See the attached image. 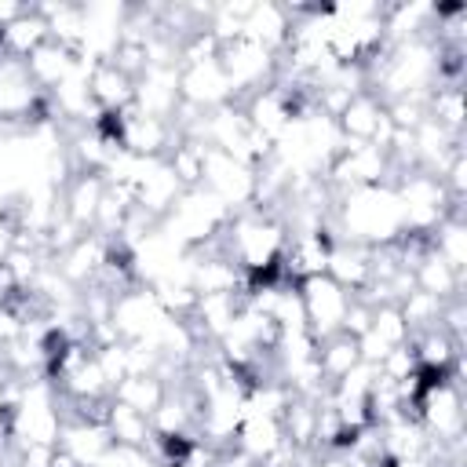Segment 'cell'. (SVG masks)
I'll use <instances>...</instances> for the list:
<instances>
[{
  "mask_svg": "<svg viewBox=\"0 0 467 467\" xmlns=\"http://www.w3.org/2000/svg\"><path fill=\"white\" fill-rule=\"evenodd\" d=\"M463 274H456L449 263H441L431 248L412 263V285L420 288V292H427V296H434V299H441V303H449V299H456V296H463Z\"/></svg>",
  "mask_w": 467,
  "mask_h": 467,
  "instance_id": "24",
  "label": "cell"
},
{
  "mask_svg": "<svg viewBox=\"0 0 467 467\" xmlns=\"http://www.w3.org/2000/svg\"><path fill=\"white\" fill-rule=\"evenodd\" d=\"M109 445H113V438H109V431H106L102 420H80V416H66V420H62L58 449H62L77 467H91Z\"/></svg>",
  "mask_w": 467,
  "mask_h": 467,
  "instance_id": "18",
  "label": "cell"
},
{
  "mask_svg": "<svg viewBox=\"0 0 467 467\" xmlns=\"http://www.w3.org/2000/svg\"><path fill=\"white\" fill-rule=\"evenodd\" d=\"M321 179L328 182L332 193L387 186L390 182V157H387V150H379L372 142H343V150L328 161Z\"/></svg>",
  "mask_w": 467,
  "mask_h": 467,
  "instance_id": "6",
  "label": "cell"
},
{
  "mask_svg": "<svg viewBox=\"0 0 467 467\" xmlns=\"http://www.w3.org/2000/svg\"><path fill=\"white\" fill-rule=\"evenodd\" d=\"M314 358H317V368H321V376L328 379V387H332L336 379H343V376L361 361V354H358V339H350V336H343V332L321 339Z\"/></svg>",
  "mask_w": 467,
  "mask_h": 467,
  "instance_id": "30",
  "label": "cell"
},
{
  "mask_svg": "<svg viewBox=\"0 0 467 467\" xmlns=\"http://www.w3.org/2000/svg\"><path fill=\"white\" fill-rule=\"evenodd\" d=\"M427 248H431L441 263H449L456 274L467 277V215H445V219L431 230Z\"/></svg>",
  "mask_w": 467,
  "mask_h": 467,
  "instance_id": "26",
  "label": "cell"
},
{
  "mask_svg": "<svg viewBox=\"0 0 467 467\" xmlns=\"http://www.w3.org/2000/svg\"><path fill=\"white\" fill-rule=\"evenodd\" d=\"M219 69H223V77L230 84L234 102H244L252 91L274 84V77H277V55H270L266 47H259L248 36H237V40H230V44L219 47Z\"/></svg>",
  "mask_w": 467,
  "mask_h": 467,
  "instance_id": "5",
  "label": "cell"
},
{
  "mask_svg": "<svg viewBox=\"0 0 467 467\" xmlns=\"http://www.w3.org/2000/svg\"><path fill=\"white\" fill-rule=\"evenodd\" d=\"M310 467H354L343 452H321V456H314V463Z\"/></svg>",
  "mask_w": 467,
  "mask_h": 467,
  "instance_id": "41",
  "label": "cell"
},
{
  "mask_svg": "<svg viewBox=\"0 0 467 467\" xmlns=\"http://www.w3.org/2000/svg\"><path fill=\"white\" fill-rule=\"evenodd\" d=\"M412 350H416L420 372H427V376H449L456 368V361L463 358V347L441 328H427V332L412 336Z\"/></svg>",
  "mask_w": 467,
  "mask_h": 467,
  "instance_id": "25",
  "label": "cell"
},
{
  "mask_svg": "<svg viewBox=\"0 0 467 467\" xmlns=\"http://www.w3.org/2000/svg\"><path fill=\"white\" fill-rule=\"evenodd\" d=\"M303 102H310V95H303V91H296V88L274 80V84L252 91V95H248L244 102H237V106L244 109V120H248L252 131H259V135H266L270 142H277V139L285 135V128L296 120V113H299Z\"/></svg>",
  "mask_w": 467,
  "mask_h": 467,
  "instance_id": "9",
  "label": "cell"
},
{
  "mask_svg": "<svg viewBox=\"0 0 467 467\" xmlns=\"http://www.w3.org/2000/svg\"><path fill=\"white\" fill-rule=\"evenodd\" d=\"M299 292V303H303V317H306V332L314 336V343L328 339L339 332L343 325V314L350 306V292L343 285H336L328 274H314V277H303L296 285Z\"/></svg>",
  "mask_w": 467,
  "mask_h": 467,
  "instance_id": "8",
  "label": "cell"
},
{
  "mask_svg": "<svg viewBox=\"0 0 467 467\" xmlns=\"http://www.w3.org/2000/svg\"><path fill=\"white\" fill-rule=\"evenodd\" d=\"M44 40H51V36H47V22H44V15L36 11V4H26V11L0 33V55L26 62Z\"/></svg>",
  "mask_w": 467,
  "mask_h": 467,
  "instance_id": "23",
  "label": "cell"
},
{
  "mask_svg": "<svg viewBox=\"0 0 467 467\" xmlns=\"http://www.w3.org/2000/svg\"><path fill=\"white\" fill-rule=\"evenodd\" d=\"M131 186H135V208L146 212L157 223L171 212V204L182 193V182L175 179V171L168 168V161H142L139 164V175L131 179Z\"/></svg>",
  "mask_w": 467,
  "mask_h": 467,
  "instance_id": "13",
  "label": "cell"
},
{
  "mask_svg": "<svg viewBox=\"0 0 467 467\" xmlns=\"http://www.w3.org/2000/svg\"><path fill=\"white\" fill-rule=\"evenodd\" d=\"M22 11H26V4H18V0H0V33H4Z\"/></svg>",
  "mask_w": 467,
  "mask_h": 467,
  "instance_id": "40",
  "label": "cell"
},
{
  "mask_svg": "<svg viewBox=\"0 0 467 467\" xmlns=\"http://www.w3.org/2000/svg\"><path fill=\"white\" fill-rule=\"evenodd\" d=\"M325 274H328L336 285H343L350 296L365 292V288L372 285V248L354 244V241H332V244H328Z\"/></svg>",
  "mask_w": 467,
  "mask_h": 467,
  "instance_id": "17",
  "label": "cell"
},
{
  "mask_svg": "<svg viewBox=\"0 0 467 467\" xmlns=\"http://www.w3.org/2000/svg\"><path fill=\"white\" fill-rule=\"evenodd\" d=\"M164 394H168V383L161 376L146 372V376H124L113 387L109 398L120 401V405H128V409H135V412H142V416H153V409L164 401Z\"/></svg>",
  "mask_w": 467,
  "mask_h": 467,
  "instance_id": "29",
  "label": "cell"
},
{
  "mask_svg": "<svg viewBox=\"0 0 467 467\" xmlns=\"http://www.w3.org/2000/svg\"><path fill=\"white\" fill-rule=\"evenodd\" d=\"M164 317L168 314L161 310V303L150 292V285H128L109 303V325H113L117 339H124V343L153 339V332L164 325Z\"/></svg>",
  "mask_w": 467,
  "mask_h": 467,
  "instance_id": "11",
  "label": "cell"
},
{
  "mask_svg": "<svg viewBox=\"0 0 467 467\" xmlns=\"http://www.w3.org/2000/svg\"><path fill=\"white\" fill-rule=\"evenodd\" d=\"M226 223H230V208L223 201H215L204 186H193V190H182L179 193V201L157 223V230L171 244H179L182 252H197V248L212 244L223 234Z\"/></svg>",
  "mask_w": 467,
  "mask_h": 467,
  "instance_id": "3",
  "label": "cell"
},
{
  "mask_svg": "<svg viewBox=\"0 0 467 467\" xmlns=\"http://www.w3.org/2000/svg\"><path fill=\"white\" fill-rule=\"evenodd\" d=\"M77 62H80L77 51L55 44V40H44V44L26 58V69H29V77H33V84L47 95L51 88H58V84L77 69Z\"/></svg>",
  "mask_w": 467,
  "mask_h": 467,
  "instance_id": "22",
  "label": "cell"
},
{
  "mask_svg": "<svg viewBox=\"0 0 467 467\" xmlns=\"http://www.w3.org/2000/svg\"><path fill=\"white\" fill-rule=\"evenodd\" d=\"M285 241H288V226L277 212L270 208H244L234 212L230 223L219 234V248L244 270L248 285L255 281H270L277 277L281 255H285Z\"/></svg>",
  "mask_w": 467,
  "mask_h": 467,
  "instance_id": "2",
  "label": "cell"
},
{
  "mask_svg": "<svg viewBox=\"0 0 467 467\" xmlns=\"http://www.w3.org/2000/svg\"><path fill=\"white\" fill-rule=\"evenodd\" d=\"M102 423H106L113 445L146 449V445L153 441V423H150V416H142V412H135V409H128V405L113 401V398H109V405H106V420H102Z\"/></svg>",
  "mask_w": 467,
  "mask_h": 467,
  "instance_id": "27",
  "label": "cell"
},
{
  "mask_svg": "<svg viewBox=\"0 0 467 467\" xmlns=\"http://www.w3.org/2000/svg\"><path fill=\"white\" fill-rule=\"evenodd\" d=\"M179 99L201 113L223 106V102H234L230 95V84L219 69V55L208 58V62H186L179 66Z\"/></svg>",
  "mask_w": 467,
  "mask_h": 467,
  "instance_id": "12",
  "label": "cell"
},
{
  "mask_svg": "<svg viewBox=\"0 0 467 467\" xmlns=\"http://www.w3.org/2000/svg\"><path fill=\"white\" fill-rule=\"evenodd\" d=\"M416 420L427 431L431 441L445 445L463 438V383L449 372V376H427L423 394L416 398Z\"/></svg>",
  "mask_w": 467,
  "mask_h": 467,
  "instance_id": "4",
  "label": "cell"
},
{
  "mask_svg": "<svg viewBox=\"0 0 467 467\" xmlns=\"http://www.w3.org/2000/svg\"><path fill=\"white\" fill-rule=\"evenodd\" d=\"M102 193H106V179L102 171H73L69 182L62 186L58 201H62V215L80 226L84 234L95 230V215H99V204H102Z\"/></svg>",
  "mask_w": 467,
  "mask_h": 467,
  "instance_id": "16",
  "label": "cell"
},
{
  "mask_svg": "<svg viewBox=\"0 0 467 467\" xmlns=\"http://www.w3.org/2000/svg\"><path fill=\"white\" fill-rule=\"evenodd\" d=\"M106 263H109V241L99 237V234H84V237H77L62 255H55V270H58L77 292H84L88 285H95V281L102 277Z\"/></svg>",
  "mask_w": 467,
  "mask_h": 467,
  "instance_id": "14",
  "label": "cell"
},
{
  "mask_svg": "<svg viewBox=\"0 0 467 467\" xmlns=\"http://www.w3.org/2000/svg\"><path fill=\"white\" fill-rule=\"evenodd\" d=\"M328 241H354L365 248H383L401 241V208L394 197V186H365L336 193L328 226Z\"/></svg>",
  "mask_w": 467,
  "mask_h": 467,
  "instance_id": "1",
  "label": "cell"
},
{
  "mask_svg": "<svg viewBox=\"0 0 467 467\" xmlns=\"http://www.w3.org/2000/svg\"><path fill=\"white\" fill-rule=\"evenodd\" d=\"M33 120H51L47 95L33 84L26 62L0 55V128H7V124H33Z\"/></svg>",
  "mask_w": 467,
  "mask_h": 467,
  "instance_id": "7",
  "label": "cell"
},
{
  "mask_svg": "<svg viewBox=\"0 0 467 467\" xmlns=\"http://www.w3.org/2000/svg\"><path fill=\"white\" fill-rule=\"evenodd\" d=\"M368 328H372V306H368V303H361V299H350V306H347V314H343L339 332H343V336H350V339H358V336H365Z\"/></svg>",
  "mask_w": 467,
  "mask_h": 467,
  "instance_id": "37",
  "label": "cell"
},
{
  "mask_svg": "<svg viewBox=\"0 0 467 467\" xmlns=\"http://www.w3.org/2000/svg\"><path fill=\"white\" fill-rule=\"evenodd\" d=\"M201 186H204L215 201H223V204L230 208V215L255 204V171H252L248 164L234 161L230 153L212 150V146H208V153H204Z\"/></svg>",
  "mask_w": 467,
  "mask_h": 467,
  "instance_id": "10",
  "label": "cell"
},
{
  "mask_svg": "<svg viewBox=\"0 0 467 467\" xmlns=\"http://www.w3.org/2000/svg\"><path fill=\"white\" fill-rule=\"evenodd\" d=\"M204 153L208 146L197 142V139H175V146L168 150V168L175 171V179L182 182V190H193L201 186V175H204Z\"/></svg>",
  "mask_w": 467,
  "mask_h": 467,
  "instance_id": "32",
  "label": "cell"
},
{
  "mask_svg": "<svg viewBox=\"0 0 467 467\" xmlns=\"http://www.w3.org/2000/svg\"><path fill=\"white\" fill-rule=\"evenodd\" d=\"M36 11L47 22V36L69 51H80L84 44V4H36Z\"/></svg>",
  "mask_w": 467,
  "mask_h": 467,
  "instance_id": "28",
  "label": "cell"
},
{
  "mask_svg": "<svg viewBox=\"0 0 467 467\" xmlns=\"http://www.w3.org/2000/svg\"><path fill=\"white\" fill-rule=\"evenodd\" d=\"M15 398H18V383H15V379H0V427L11 420Z\"/></svg>",
  "mask_w": 467,
  "mask_h": 467,
  "instance_id": "39",
  "label": "cell"
},
{
  "mask_svg": "<svg viewBox=\"0 0 467 467\" xmlns=\"http://www.w3.org/2000/svg\"><path fill=\"white\" fill-rule=\"evenodd\" d=\"M244 36L266 47L270 55H281L288 36H292V15L285 4L274 0H252V11L244 18Z\"/></svg>",
  "mask_w": 467,
  "mask_h": 467,
  "instance_id": "19",
  "label": "cell"
},
{
  "mask_svg": "<svg viewBox=\"0 0 467 467\" xmlns=\"http://www.w3.org/2000/svg\"><path fill=\"white\" fill-rule=\"evenodd\" d=\"M441 306H445L441 299H434V296H427V292H420V288L405 292L401 303H398V310H401V317H405V325H409L412 336H420V332H427V328H438Z\"/></svg>",
  "mask_w": 467,
  "mask_h": 467,
  "instance_id": "33",
  "label": "cell"
},
{
  "mask_svg": "<svg viewBox=\"0 0 467 467\" xmlns=\"http://www.w3.org/2000/svg\"><path fill=\"white\" fill-rule=\"evenodd\" d=\"M179 102V66H146V73L135 80L131 106L146 117H161L171 124Z\"/></svg>",
  "mask_w": 467,
  "mask_h": 467,
  "instance_id": "15",
  "label": "cell"
},
{
  "mask_svg": "<svg viewBox=\"0 0 467 467\" xmlns=\"http://www.w3.org/2000/svg\"><path fill=\"white\" fill-rule=\"evenodd\" d=\"M285 445V431H281V420L277 416H259V412H244L230 449H237L244 460L259 463L266 460L270 452H277Z\"/></svg>",
  "mask_w": 467,
  "mask_h": 467,
  "instance_id": "20",
  "label": "cell"
},
{
  "mask_svg": "<svg viewBox=\"0 0 467 467\" xmlns=\"http://www.w3.org/2000/svg\"><path fill=\"white\" fill-rule=\"evenodd\" d=\"M88 88H91V99L102 109V117L124 113L131 106V99H135V80L124 77L113 62H95L91 77H88Z\"/></svg>",
  "mask_w": 467,
  "mask_h": 467,
  "instance_id": "21",
  "label": "cell"
},
{
  "mask_svg": "<svg viewBox=\"0 0 467 467\" xmlns=\"http://www.w3.org/2000/svg\"><path fill=\"white\" fill-rule=\"evenodd\" d=\"M91 467H161L146 449H128V445H109Z\"/></svg>",
  "mask_w": 467,
  "mask_h": 467,
  "instance_id": "36",
  "label": "cell"
},
{
  "mask_svg": "<svg viewBox=\"0 0 467 467\" xmlns=\"http://www.w3.org/2000/svg\"><path fill=\"white\" fill-rule=\"evenodd\" d=\"M376 368H379V376H383V379H390V383H401V379H409L412 372H420V361H416L412 339H409V343H401V347H394V350H387V354H383V361H379Z\"/></svg>",
  "mask_w": 467,
  "mask_h": 467,
  "instance_id": "35",
  "label": "cell"
},
{
  "mask_svg": "<svg viewBox=\"0 0 467 467\" xmlns=\"http://www.w3.org/2000/svg\"><path fill=\"white\" fill-rule=\"evenodd\" d=\"M387 350H394V347H401V343H409L412 339V332H409V325H405V317H401V310H398V303H383V306H372V328H368Z\"/></svg>",
  "mask_w": 467,
  "mask_h": 467,
  "instance_id": "34",
  "label": "cell"
},
{
  "mask_svg": "<svg viewBox=\"0 0 467 467\" xmlns=\"http://www.w3.org/2000/svg\"><path fill=\"white\" fill-rule=\"evenodd\" d=\"M427 117H434L441 128L463 135L467 128V95H463V84H438L427 99Z\"/></svg>",
  "mask_w": 467,
  "mask_h": 467,
  "instance_id": "31",
  "label": "cell"
},
{
  "mask_svg": "<svg viewBox=\"0 0 467 467\" xmlns=\"http://www.w3.org/2000/svg\"><path fill=\"white\" fill-rule=\"evenodd\" d=\"M22 328H26V317L18 314L15 303H0V347L22 339Z\"/></svg>",
  "mask_w": 467,
  "mask_h": 467,
  "instance_id": "38",
  "label": "cell"
}]
</instances>
